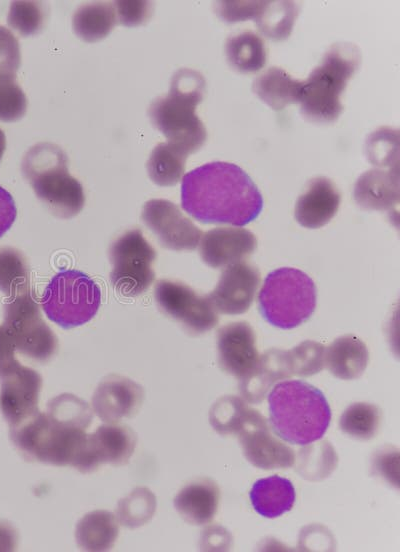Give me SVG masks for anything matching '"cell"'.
Returning <instances> with one entry per match:
<instances>
[{"instance_id": "6da1fadb", "label": "cell", "mask_w": 400, "mask_h": 552, "mask_svg": "<svg viewBox=\"0 0 400 552\" xmlns=\"http://www.w3.org/2000/svg\"><path fill=\"white\" fill-rule=\"evenodd\" d=\"M181 206L201 223L244 226L259 216L263 198L242 168L214 161L183 176Z\"/></svg>"}, {"instance_id": "7a4b0ae2", "label": "cell", "mask_w": 400, "mask_h": 552, "mask_svg": "<svg viewBox=\"0 0 400 552\" xmlns=\"http://www.w3.org/2000/svg\"><path fill=\"white\" fill-rule=\"evenodd\" d=\"M269 422L282 440L308 445L321 439L331 421L322 391L301 380L276 383L268 394Z\"/></svg>"}, {"instance_id": "3957f363", "label": "cell", "mask_w": 400, "mask_h": 552, "mask_svg": "<svg viewBox=\"0 0 400 552\" xmlns=\"http://www.w3.org/2000/svg\"><path fill=\"white\" fill-rule=\"evenodd\" d=\"M204 91L203 76L182 68L173 75L168 94L155 99L148 108L153 126L187 155L199 150L207 138L206 128L195 112Z\"/></svg>"}, {"instance_id": "277c9868", "label": "cell", "mask_w": 400, "mask_h": 552, "mask_svg": "<svg viewBox=\"0 0 400 552\" xmlns=\"http://www.w3.org/2000/svg\"><path fill=\"white\" fill-rule=\"evenodd\" d=\"M21 171L36 197L56 217L69 219L83 209V187L70 175L68 157L58 145L41 142L32 146L23 156Z\"/></svg>"}, {"instance_id": "5b68a950", "label": "cell", "mask_w": 400, "mask_h": 552, "mask_svg": "<svg viewBox=\"0 0 400 552\" xmlns=\"http://www.w3.org/2000/svg\"><path fill=\"white\" fill-rule=\"evenodd\" d=\"M360 52L350 43L330 47L321 63L303 81L301 113L310 121L331 123L343 110L341 95L360 65Z\"/></svg>"}, {"instance_id": "8992f818", "label": "cell", "mask_w": 400, "mask_h": 552, "mask_svg": "<svg viewBox=\"0 0 400 552\" xmlns=\"http://www.w3.org/2000/svg\"><path fill=\"white\" fill-rule=\"evenodd\" d=\"M9 436L18 451L29 460L74 468L87 439L85 429L40 411L11 426Z\"/></svg>"}, {"instance_id": "52a82bcc", "label": "cell", "mask_w": 400, "mask_h": 552, "mask_svg": "<svg viewBox=\"0 0 400 552\" xmlns=\"http://www.w3.org/2000/svg\"><path fill=\"white\" fill-rule=\"evenodd\" d=\"M317 290L305 272L282 267L270 272L260 289L258 307L262 317L281 329L295 328L314 313Z\"/></svg>"}, {"instance_id": "ba28073f", "label": "cell", "mask_w": 400, "mask_h": 552, "mask_svg": "<svg viewBox=\"0 0 400 552\" xmlns=\"http://www.w3.org/2000/svg\"><path fill=\"white\" fill-rule=\"evenodd\" d=\"M41 307L48 319L64 329L89 322L101 304V290L87 274L62 270L46 286Z\"/></svg>"}, {"instance_id": "9c48e42d", "label": "cell", "mask_w": 400, "mask_h": 552, "mask_svg": "<svg viewBox=\"0 0 400 552\" xmlns=\"http://www.w3.org/2000/svg\"><path fill=\"white\" fill-rule=\"evenodd\" d=\"M2 325L16 351L28 358L46 362L58 349V339L42 318L40 306L30 289L8 298Z\"/></svg>"}, {"instance_id": "30bf717a", "label": "cell", "mask_w": 400, "mask_h": 552, "mask_svg": "<svg viewBox=\"0 0 400 552\" xmlns=\"http://www.w3.org/2000/svg\"><path fill=\"white\" fill-rule=\"evenodd\" d=\"M156 257L155 249L140 229L123 233L109 248L112 286L126 297L142 294L155 279L153 263Z\"/></svg>"}, {"instance_id": "8fae6325", "label": "cell", "mask_w": 400, "mask_h": 552, "mask_svg": "<svg viewBox=\"0 0 400 552\" xmlns=\"http://www.w3.org/2000/svg\"><path fill=\"white\" fill-rule=\"evenodd\" d=\"M154 299L164 314L179 321L189 332L204 333L218 324L217 311L208 296L197 294L182 282L157 281Z\"/></svg>"}, {"instance_id": "7c38bea8", "label": "cell", "mask_w": 400, "mask_h": 552, "mask_svg": "<svg viewBox=\"0 0 400 552\" xmlns=\"http://www.w3.org/2000/svg\"><path fill=\"white\" fill-rule=\"evenodd\" d=\"M246 459L254 466L265 469H285L295 461L294 451L274 437L266 419L248 407L235 433Z\"/></svg>"}, {"instance_id": "4fadbf2b", "label": "cell", "mask_w": 400, "mask_h": 552, "mask_svg": "<svg viewBox=\"0 0 400 552\" xmlns=\"http://www.w3.org/2000/svg\"><path fill=\"white\" fill-rule=\"evenodd\" d=\"M144 224L155 234L160 244L170 250H194L202 231L180 208L166 199L147 201L141 214Z\"/></svg>"}, {"instance_id": "5bb4252c", "label": "cell", "mask_w": 400, "mask_h": 552, "mask_svg": "<svg viewBox=\"0 0 400 552\" xmlns=\"http://www.w3.org/2000/svg\"><path fill=\"white\" fill-rule=\"evenodd\" d=\"M137 443L136 434L127 426L108 423L87 434L85 448L76 467L88 473L101 464L123 465L132 456Z\"/></svg>"}, {"instance_id": "9a60e30c", "label": "cell", "mask_w": 400, "mask_h": 552, "mask_svg": "<svg viewBox=\"0 0 400 552\" xmlns=\"http://www.w3.org/2000/svg\"><path fill=\"white\" fill-rule=\"evenodd\" d=\"M41 388V375L21 364L0 377V410L10 427L39 411Z\"/></svg>"}, {"instance_id": "2e32d148", "label": "cell", "mask_w": 400, "mask_h": 552, "mask_svg": "<svg viewBox=\"0 0 400 552\" xmlns=\"http://www.w3.org/2000/svg\"><path fill=\"white\" fill-rule=\"evenodd\" d=\"M259 284L258 269L241 261L223 270L216 287L207 296L217 312L238 315L250 308Z\"/></svg>"}, {"instance_id": "e0dca14e", "label": "cell", "mask_w": 400, "mask_h": 552, "mask_svg": "<svg viewBox=\"0 0 400 552\" xmlns=\"http://www.w3.org/2000/svg\"><path fill=\"white\" fill-rule=\"evenodd\" d=\"M144 400V390L135 381L119 375H110L97 386L92 407L104 422L116 423L133 416Z\"/></svg>"}, {"instance_id": "ac0fdd59", "label": "cell", "mask_w": 400, "mask_h": 552, "mask_svg": "<svg viewBox=\"0 0 400 552\" xmlns=\"http://www.w3.org/2000/svg\"><path fill=\"white\" fill-rule=\"evenodd\" d=\"M257 247L255 235L240 227H217L204 234L199 241V254L212 268L227 267L244 261Z\"/></svg>"}, {"instance_id": "d6986e66", "label": "cell", "mask_w": 400, "mask_h": 552, "mask_svg": "<svg viewBox=\"0 0 400 552\" xmlns=\"http://www.w3.org/2000/svg\"><path fill=\"white\" fill-rule=\"evenodd\" d=\"M217 348L221 368L238 378L248 373L259 357L254 330L244 321L222 326L217 334Z\"/></svg>"}, {"instance_id": "ffe728a7", "label": "cell", "mask_w": 400, "mask_h": 552, "mask_svg": "<svg viewBox=\"0 0 400 552\" xmlns=\"http://www.w3.org/2000/svg\"><path fill=\"white\" fill-rule=\"evenodd\" d=\"M292 375L288 351L272 348L260 355L252 369L239 378V392L248 402L258 403L278 381Z\"/></svg>"}, {"instance_id": "44dd1931", "label": "cell", "mask_w": 400, "mask_h": 552, "mask_svg": "<svg viewBox=\"0 0 400 552\" xmlns=\"http://www.w3.org/2000/svg\"><path fill=\"white\" fill-rule=\"evenodd\" d=\"M340 200V192L330 179L313 178L296 202L295 219L303 227L320 228L335 216Z\"/></svg>"}, {"instance_id": "7402d4cb", "label": "cell", "mask_w": 400, "mask_h": 552, "mask_svg": "<svg viewBox=\"0 0 400 552\" xmlns=\"http://www.w3.org/2000/svg\"><path fill=\"white\" fill-rule=\"evenodd\" d=\"M353 195L356 203L366 210L393 209L399 202L398 167L364 172L354 185Z\"/></svg>"}, {"instance_id": "603a6c76", "label": "cell", "mask_w": 400, "mask_h": 552, "mask_svg": "<svg viewBox=\"0 0 400 552\" xmlns=\"http://www.w3.org/2000/svg\"><path fill=\"white\" fill-rule=\"evenodd\" d=\"M219 499L217 484L210 479H199L179 491L174 498V506L188 523L203 525L215 516Z\"/></svg>"}, {"instance_id": "cb8c5ba5", "label": "cell", "mask_w": 400, "mask_h": 552, "mask_svg": "<svg viewBox=\"0 0 400 552\" xmlns=\"http://www.w3.org/2000/svg\"><path fill=\"white\" fill-rule=\"evenodd\" d=\"M369 352L365 343L355 335L335 339L324 353V365L337 378L353 380L365 371Z\"/></svg>"}, {"instance_id": "d4e9b609", "label": "cell", "mask_w": 400, "mask_h": 552, "mask_svg": "<svg viewBox=\"0 0 400 552\" xmlns=\"http://www.w3.org/2000/svg\"><path fill=\"white\" fill-rule=\"evenodd\" d=\"M296 498L292 482L273 475L257 480L250 491L254 510L263 517L277 518L291 510Z\"/></svg>"}, {"instance_id": "484cf974", "label": "cell", "mask_w": 400, "mask_h": 552, "mask_svg": "<svg viewBox=\"0 0 400 552\" xmlns=\"http://www.w3.org/2000/svg\"><path fill=\"white\" fill-rule=\"evenodd\" d=\"M303 81L294 79L280 67H270L252 85L253 92L270 108L282 110L301 99Z\"/></svg>"}, {"instance_id": "4316f807", "label": "cell", "mask_w": 400, "mask_h": 552, "mask_svg": "<svg viewBox=\"0 0 400 552\" xmlns=\"http://www.w3.org/2000/svg\"><path fill=\"white\" fill-rule=\"evenodd\" d=\"M119 534L117 518L109 511L96 510L77 523L75 538L85 551H106L113 547Z\"/></svg>"}, {"instance_id": "83f0119b", "label": "cell", "mask_w": 400, "mask_h": 552, "mask_svg": "<svg viewBox=\"0 0 400 552\" xmlns=\"http://www.w3.org/2000/svg\"><path fill=\"white\" fill-rule=\"evenodd\" d=\"M118 19L115 7L110 2L96 1L82 4L72 17L74 33L86 42L105 38L115 27Z\"/></svg>"}, {"instance_id": "f1b7e54d", "label": "cell", "mask_w": 400, "mask_h": 552, "mask_svg": "<svg viewBox=\"0 0 400 552\" xmlns=\"http://www.w3.org/2000/svg\"><path fill=\"white\" fill-rule=\"evenodd\" d=\"M229 65L241 73H253L264 67L267 51L263 40L251 31L229 37L225 44Z\"/></svg>"}, {"instance_id": "f546056e", "label": "cell", "mask_w": 400, "mask_h": 552, "mask_svg": "<svg viewBox=\"0 0 400 552\" xmlns=\"http://www.w3.org/2000/svg\"><path fill=\"white\" fill-rule=\"evenodd\" d=\"M188 155L170 143L156 145L146 163L149 178L158 186L176 185L184 176Z\"/></svg>"}, {"instance_id": "4dcf8cb0", "label": "cell", "mask_w": 400, "mask_h": 552, "mask_svg": "<svg viewBox=\"0 0 400 552\" xmlns=\"http://www.w3.org/2000/svg\"><path fill=\"white\" fill-rule=\"evenodd\" d=\"M298 14V7L292 1H265L255 18L260 32L273 40L289 37Z\"/></svg>"}, {"instance_id": "1f68e13d", "label": "cell", "mask_w": 400, "mask_h": 552, "mask_svg": "<svg viewBox=\"0 0 400 552\" xmlns=\"http://www.w3.org/2000/svg\"><path fill=\"white\" fill-rule=\"evenodd\" d=\"M29 289V267L25 257L15 248L1 247L0 291L11 298Z\"/></svg>"}, {"instance_id": "d6a6232c", "label": "cell", "mask_w": 400, "mask_h": 552, "mask_svg": "<svg viewBox=\"0 0 400 552\" xmlns=\"http://www.w3.org/2000/svg\"><path fill=\"white\" fill-rule=\"evenodd\" d=\"M156 510V497L146 487H137L121 499L116 509V518L130 529L147 523Z\"/></svg>"}, {"instance_id": "836d02e7", "label": "cell", "mask_w": 400, "mask_h": 552, "mask_svg": "<svg viewBox=\"0 0 400 552\" xmlns=\"http://www.w3.org/2000/svg\"><path fill=\"white\" fill-rule=\"evenodd\" d=\"M381 413L370 403H354L342 413L339 421L341 430L356 439L372 438L379 427Z\"/></svg>"}, {"instance_id": "e575fe53", "label": "cell", "mask_w": 400, "mask_h": 552, "mask_svg": "<svg viewBox=\"0 0 400 552\" xmlns=\"http://www.w3.org/2000/svg\"><path fill=\"white\" fill-rule=\"evenodd\" d=\"M48 6L42 1L11 2L7 24L19 35L26 37L39 33L48 17Z\"/></svg>"}, {"instance_id": "d590c367", "label": "cell", "mask_w": 400, "mask_h": 552, "mask_svg": "<svg viewBox=\"0 0 400 552\" xmlns=\"http://www.w3.org/2000/svg\"><path fill=\"white\" fill-rule=\"evenodd\" d=\"M46 413L63 422L87 429L93 414L89 405L81 398L64 393L48 402Z\"/></svg>"}, {"instance_id": "8d00e7d4", "label": "cell", "mask_w": 400, "mask_h": 552, "mask_svg": "<svg viewBox=\"0 0 400 552\" xmlns=\"http://www.w3.org/2000/svg\"><path fill=\"white\" fill-rule=\"evenodd\" d=\"M247 408L238 397H222L211 408L210 423L221 434H235Z\"/></svg>"}, {"instance_id": "74e56055", "label": "cell", "mask_w": 400, "mask_h": 552, "mask_svg": "<svg viewBox=\"0 0 400 552\" xmlns=\"http://www.w3.org/2000/svg\"><path fill=\"white\" fill-rule=\"evenodd\" d=\"M369 160L378 166H398V132L391 128H380L370 134L366 141Z\"/></svg>"}, {"instance_id": "f35d334b", "label": "cell", "mask_w": 400, "mask_h": 552, "mask_svg": "<svg viewBox=\"0 0 400 552\" xmlns=\"http://www.w3.org/2000/svg\"><path fill=\"white\" fill-rule=\"evenodd\" d=\"M27 110V98L16 81V75L0 74V120L14 122Z\"/></svg>"}, {"instance_id": "ab89813d", "label": "cell", "mask_w": 400, "mask_h": 552, "mask_svg": "<svg viewBox=\"0 0 400 552\" xmlns=\"http://www.w3.org/2000/svg\"><path fill=\"white\" fill-rule=\"evenodd\" d=\"M293 375L311 376L324 367L325 347L323 344L306 340L288 351Z\"/></svg>"}, {"instance_id": "60d3db41", "label": "cell", "mask_w": 400, "mask_h": 552, "mask_svg": "<svg viewBox=\"0 0 400 552\" xmlns=\"http://www.w3.org/2000/svg\"><path fill=\"white\" fill-rule=\"evenodd\" d=\"M265 1H218L215 3L216 14L225 22L235 23L255 19Z\"/></svg>"}, {"instance_id": "b9f144b4", "label": "cell", "mask_w": 400, "mask_h": 552, "mask_svg": "<svg viewBox=\"0 0 400 552\" xmlns=\"http://www.w3.org/2000/svg\"><path fill=\"white\" fill-rule=\"evenodd\" d=\"M21 63L20 46L15 35L0 25V74L16 75Z\"/></svg>"}, {"instance_id": "7bdbcfd3", "label": "cell", "mask_w": 400, "mask_h": 552, "mask_svg": "<svg viewBox=\"0 0 400 552\" xmlns=\"http://www.w3.org/2000/svg\"><path fill=\"white\" fill-rule=\"evenodd\" d=\"M118 21L127 27L144 24L152 15L153 5L150 1H115Z\"/></svg>"}, {"instance_id": "ee69618b", "label": "cell", "mask_w": 400, "mask_h": 552, "mask_svg": "<svg viewBox=\"0 0 400 552\" xmlns=\"http://www.w3.org/2000/svg\"><path fill=\"white\" fill-rule=\"evenodd\" d=\"M16 347L3 325H0V377L8 373L20 362L15 356Z\"/></svg>"}, {"instance_id": "f6af8a7d", "label": "cell", "mask_w": 400, "mask_h": 552, "mask_svg": "<svg viewBox=\"0 0 400 552\" xmlns=\"http://www.w3.org/2000/svg\"><path fill=\"white\" fill-rule=\"evenodd\" d=\"M17 216L12 195L0 186V238L11 228Z\"/></svg>"}, {"instance_id": "bcb514c9", "label": "cell", "mask_w": 400, "mask_h": 552, "mask_svg": "<svg viewBox=\"0 0 400 552\" xmlns=\"http://www.w3.org/2000/svg\"><path fill=\"white\" fill-rule=\"evenodd\" d=\"M18 535L14 527L0 521V552L13 551L17 546Z\"/></svg>"}, {"instance_id": "7dc6e473", "label": "cell", "mask_w": 400, "mask_h": 552, "mask_svg": "<svg viewBox=\"0 0 400 552\" xmlns=\"http://www.w3.org/2000/svg\"><path fill=\"white\" fill-rule=\"evenodd\" d=\"M6 148V137L2 129H0V160Z\"/></svg>"}]
</instances>
